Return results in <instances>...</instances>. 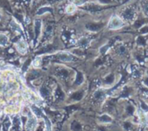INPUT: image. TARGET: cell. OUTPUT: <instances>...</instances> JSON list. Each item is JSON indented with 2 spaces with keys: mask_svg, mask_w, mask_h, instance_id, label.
I'll use <instances>...</instances> for the list:
<instances>
[{
  "mask_svg": "<svg viewBox=\"0 0 148 131\" xmlns=\"http://www.w3.org/2000/svg\"><path fill=\"white\" fill-rule=\"evenodd\" d=\"M118 15L124 20L126 23H134V22L137 19L138 12L134 6L127 5L124 7Z\"/></svg>",
  "mask_w": 148,
  "mask_h": 131,
  "instance_id": "1",
  "label": "cell"
},
{
  "mask_svg": "<svg viewBox=\"0 0 148 131\" xmlns=\"http://www.w3.org/2000/svg\"><path fill=\"white\" fill-rule=\"evenodd\" d=\"M126 24L127 23L124 22V20L118 14H113L108 21L107 29L108 30L117 31V30L123 29Z\"/></svg>",
  "mask_w": 148,
  "mask_h": 131,
  "instance_id": "2",
  "label": "cell"
},
{
  "mask_svg": "<svg viewBox=\"0 0 148 131\" xmlns=\"http://www.w3.org/2000/svg\"><path fill=\"white\" fill-rule=\"evenodd\" d=\"M15 48L16 50L21 54V55H25L28 53V44L26 41L23 38H20L16 43H15Z\"/></svg>",
  "mask_w": 148,
  "mask_h": 131,
  "instance_id": "3",
  "label": "cell"
},
{
  "mask_svg": "<svg viewBox=\"0 0 148 131\" xmlns=\"http://www.w3.org/2000/svg\"><path fill=\"white\" fill-rule=\"evenodd\" d=\"M42 23L41 20H36L34 23V30L36 34V39L38 40L41 34H42Z\"/></svg>",
  "mask_w": 148,
  "mask_h": 131,
  "instance_id": "4",
  "label": "cell"
},
{
  "mask_svg": "<svg viewBox=\"0 0 148 131\" xmlns=\"http://www.w3.org/2000/svg\"><path fill=\"white\" fill-rule=\"evenodd\" d=\"M36 125V117H34L33 116H29L28 121H27V123H26V129L27 130L29 131H32L35 127Z\"/></svg>",
  "mask_w": 148,
  "mask_h": 131,
  "instance_id": "5",
  "label": "cell"
},
{
  "mask_svg": "<svg viewBox=\"0 0 148 131\" xmlns=\"http://www.w3.org/2000/svg\"><path fill=\"white\" fill-rule=\"evenodd\" d=\"M59 59L62 62H72L74 59V57L72 54L69 52H61L59 54Z\"/></svg>",
  "mask_w": 148,
  "mask_h": 131,
  "instance_id": "6",
  "label": "cell"
},
{
  "mask_svg": "<svg viewBox=\"0 0 148 131\" xmlns=\"http://www.w3.org/2000/svg\"><path fill=\"white\" fill-rule=\"evenodd\" d=\"M137 115L139 117V119H140V123L142 124H146L147 122V114L144 112V110H141V109H139L137 110Z\"/></svg>",
  "mask_w": 148,
  "mask_h": 131,
  "instance_id": "7",
  "label": "cell"
},
{
  "mask_svg": "<svg viewBox=\"0 0 148 131\" xmlns=\"http://www.w3.org/2000/svg\"><path fill=\"white\" fill-rule=\"evenodd\" d=\"M10 43V39L7 35L4 33H0V46L1 47H7Z\"/></svg>",
  "mask_w": 148,
  "mask_h": 131,
  "instance_id": "8",
  "label": "cell"
},
{
  "mask_svg": "<svg viewBox=\"0 0 148 131\" xmlns=\"http://www.w3.org/2000/svg\"><path fill=\"white\" fill-rule=\"evenodd\" d=\"M90 43V40L87 37H82L81 39L78 40V45L81 48H86L89 45Z\"/></svg>",
  "mask_w": 148,
  "mask_h": 131,
  "instance_id": "9",
  "label": "cell"
},
{
  "mask_svg": "<svg viewBox=\"0 0 148 131\" xmlns=\"http://www.w3.org/2000/svg\"><path fill=\"white\" fill-rule=\"evenodd\" d=\"M141 11L146 17H148V0H142Z\"/></svg>",
  "mask_w": 148,
  "mask_h": 131,
  "instance_id": "10",
  "label": "cell"
},
{
  "mask_svg": "<svg viewBox=\"0 0 148 131\" xmlns=\"http://www.w3.org/2000/svg\"><path fill=\"white\" fill-rule=\"evenodd\" d=\"M76 10H77V7L74 3H70L69 4L67 5V7L65 9V11H66L67 14H70L71 15V14H74L76 11Z\"/></svg>",
  "mask_w": 148,
  "mask_h": 131,
  "instance_id": "11",
  "label": "cell"
},
{
  "mask_svg": "<svg viewBox=\"0 0 148 131\" xmlns=\"http://www.w3.org/2000/svg\"><path fill=\"white\" fill-rule=\"evenodd\" d=\"M11 27H12V30L16 32H18V33H21L22 32V28L21 26L19 25V23H17L16 21H12L11 23Z\"/></svg>",
  "mask_w": 148,
  "mask_h": 131,
  "instance_id": "12",
  "label": "cell"
},
{
  "mask_svg": "<svg viewBox=\"0 0 148 131\" xmlns=\"http://www.w3.org/2000/svg\"><path fill=\"white\" fill-rule=\"evenodd\" d=\"M88 2V0H71V3H74L76 7L83 6V5H85Z\"/></svg>",
  "mask_w": 148,
  "mask_h": 131,
  "instance_id": "13",
  "label": "cell"
},
{
  "mask_svg": "<svg viewBox=\"0 0 148 131\" xmlns=\"http://www.w3.org/2000/svg\"><path fill=\"white\" fill-rule=\"evenodd\" d=\"M49 11H50L49 8V7H47V6H43V7L40 8V9L36 11V15H37V16L43 15V13H45V12H49Z\"/></svg>",
  "mask_w": 148,
  "mask_h": 131,
  "instance_id": "14",
  "label": "cell"
},
{
  "mask_svg": "<svg viewBox=\"0 0 148 131\" xmlns=\"http://www.w3.org/2000/svg\"><path fill=\"white\" fill-rule=\"evenodd\" d=\"M41 63H42V59H41V57H36L35 58V60L33 61V66L35 67V68H39L40 67V65H41Z\"/></svg>",
  "mask_w": 148,
  "mask_h": 131,
  "instance_id": "15",
  "label": "cell"
},
{
  "mask_svg": "<svg viewBox=\"0 0 148 131\" xmlns=\"http://www.w3.org/2000/svg\"><path fill=\"white\" fill-rule=\"evenodd\" d=\"M1 17H2V12L0 11V20H1Z\"/></svg>",
  "mask_w": 148,
  "mask_h": 131,
  "instance_id": "16",
  "label": "cell"
},
{
  "mask_svg": "<svg viewBox=\"0 0 148 131\" xmlns=\"http://www.w3.org/2000/svg\"><path fill=\"white\" fill-rule=\"evenodd\" d=\"M147 95H148V94H147Z\"/></svg>",
  "mask_w": 148,
  "mask_h": 131,
  "instance_id": "17",
  "label": "cell"
}]
</instances>
